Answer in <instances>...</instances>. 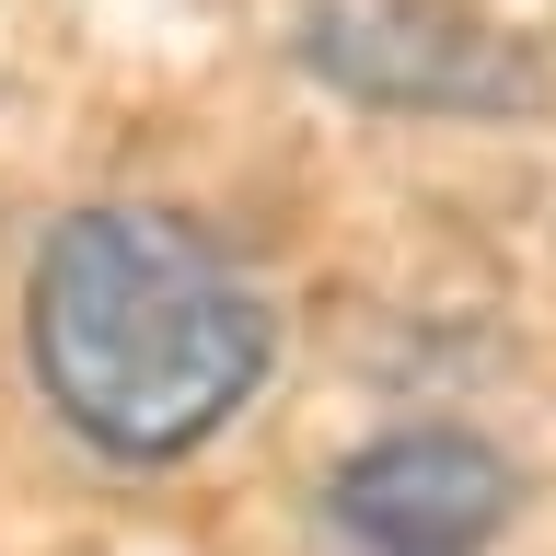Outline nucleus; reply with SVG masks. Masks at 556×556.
<instances>
[{
	"mask_svg": "<svg viewBox=\"0 0 556 556\" xmlns=\"http://www.w3.org/2000/svg\"><path fill=\"white\" fill-rule=\"evenodd\" d=\"M267 290L151 198H93L24 267V371L70 452L116 476H174L267 394Z\"/></svg>",
	"mask_w": 556,
	"mask_h": 556,
	"instance_id": "obj_1",
	"label": "nucleus"
},
{
	"mask_svg": "<svg viewBox=\"0 0 556 556\" xmlns=\"http://www.w3.org/2000/svg\"><path fill=\"white\" fill-rule=\"evenodd\" d=\"M302 70L337 81L348 104H394V116H521L545 93L533 47L476 0H313Z\"/></svg>",
	"mask_w": 556,
	"mask_h": 556,
	"instance_id": "obj_2",
	"label": "nucleus"
},
{
	"mask_svg": "<svg viewBox=\"0 0 556 556\" xmlns=\"http://www.w3.org/2000/svg\"><path fill=\"white\" fill-rule=\"evenodd\" d=\"M521 510L510 452L452 429V417H417V429H382L337 464L325 486V521H337L348 556H486Z\"/></svg>",
	"mask_w": 556,
	"mask_h": 556,
	"instance_id": "obj_3",
	"label": "nucleus"
}]
</instances>
